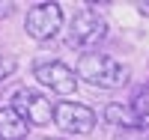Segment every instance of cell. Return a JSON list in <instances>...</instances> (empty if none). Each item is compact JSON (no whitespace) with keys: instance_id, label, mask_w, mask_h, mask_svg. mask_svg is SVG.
<instances>
[{"instance_id":"cell-1","label":"cell","mask_w":149,"mask_h":140,"mask_svg":"<svg viewBox=\"0 0 149 140\" xmlns=\"http://www.w3.org/2000/svg\"><path fill=\"white\" fill-rule=\"evenodd\" d=\"M128 78H131V69L110 54L86 51L78 60V81H86L90 86H98V90H119L128 84Z\"/></svg>"},{"instance_id":"cell-2","label":"cell","mask_w":149,"mask_h":140,"mask_svg":"<svg viewBox=\"0 0 149 140\" xmlns=\"http://www.w3.org/2000/svg\"><path fill=\"white\" fill-rule=\"evenodd\" d=\"M69 45L72 48H81V51H93L98 42H104L107 39V21H104V15L98 9H93V6H84L78 15L72 18V24H69Z\"/></svg>"},{"instance_id":"cell-3","label":"cell","mask_w":149,"mask_h":140,"mask_svg":"<svg viewBox=\"0 0 149 140\" xmlns=\"http://www.w3.org/2000/svg\"><path fill=\"white\" fill-rule=\"evenodd\" d=\"M60 27H63V6L60 3H36L33 9H27V18H24V30H27L30 39L36 42H48L54 39V36L60 33Z\"/></svg>"},{"instance_id":"cell-4","label":"cell","mask_w":149,"mask_h":140,"mask_svg":"<svg viewBox=\"0 0 149 140\" xmlns=\"http://www.w3.org/2000/svg\"><path fill=\"white\" fill-rule=\"evenodd\" d=\"M95 110L81 104V101H57L54 104V125H60L66 134L84 137L95 128Z\"/></svg>"},{"instance_id":"cell-5","label":"cell","mask_w":149,"mask_h":140,"mask_svg":"<svg viewBox=\"0 0 149 140\" xmlns=\"http://www.w3.org/2000/svg\"><path fill=\"white\" fill-rule=\"evenodd\" d=\"M12 107H15L27 125H51L54 122V101L42 95L39 90H18L12 95Z\"/></svg>"},{"instance_id":"cell-6","label":"cell","mask_w":149,"mask_h":140,"mask_svg":"<svg viewBox=\"0 0 149 140\" xmlns=\"http://www.w3.org/2000/svg\"><path fill=\"white\" fill-rule=\"evenodd\" d=\"M33 78L39 84H45V86H51V93H57V95H74L78 93V72L69 69L66 63H60V60L36 63Z\"/></svg>"},{"instance_id":"cell-7","label":"cell","mask_w":149,"mask_h":140,"mask_svg":"<svg viewBox=\"0 0 149 140\" xmlns=\"http://www.w3.org/2000/svg\"><path fill=\"white\" fill-rule=\"evenodd\" d=\"M104 122L107 125H116V128H122V131H140L143 128V119L134 113L128 104H122V101H110V104H104Z\"/></svg>"},{"instance_id":"cell-8","label":"cell","mask_w":149,"mask_h":140,"mask_svg":"<svg viewBox=\"0 0 149 140\" xmlns=\"http://www.w3.org/2000/svg\"><path fill=\"white\" fill-rule=\"evenodd\" d=\"M30 134V125L24 122V116L12 107H0V140H27Z\"/></svg>"},{"instance_id":"cell-9","label":"cell","mask_w":149,"mask_h":140,"mask_svg":"<svg viewBox=\"0 0 149 140\" xmlns=\"http://www.w3.org/2000/svg\"><path fill=\"white\" fill-rule=\"evenodd\" d=\"M128 107H131V110L149 125V84H143V86H137V90H134V95H131V101H128Z\"/></svg>"},{"instance_id":"cell-10","label":"cell","mask_w":149,"mask_h":140,"mask_svg":"<svg viewBox=\"0 0 149 140\" xmlns=\"http://www.w3.org/2000/svg\"><path fill=\"white\" fill-rule=\"evenodd\" d=\"M15 69H18V60L15 57H12V54H0V84L9 81L12 75H15Z\"/></svg>"},{"instance_id":"cell-11","label":"cell","mask_w":149,"mask_h":140,"mask_svg":"<svg viewBox=\"0 0 149 140\" xmlns=\"http://www.w3.org/2000/svg\"><path fill=\"white\" fill-rule=\"evenodd\" d=\"M113 140H143V134H140V131H122V134H116Z\"/></svg>"},{"instance_id":"cell-12","label":"cell","mask_w":149,"mask_h":140,"mask_svg":"<svg viewBox=\"0 0 149 140\" xmlns=\"http://www.w3.org/2000/svg\"><path fill=\"white\" fill-rule=\"evenodd\" d=\"M12 12H15V6H12V3H6V0H0V18H9Z\"/></svg>"},{"instance_id":"cell-13","label":"cell","mask_w":149,"mask_h":140,"mask_svg":"<svg viewBox=\"0 0 149 140\" xmlns=\"http://www.w3.org/2000/svg\"><path fill=\"white\" fill-rule=\"evenodd\" d=\"M134 6H137L140 15H149V0H140V3H134Z\"/></svg>"},{"instance_id":"cell-14","label":"cell","mask_w":149,"mask_h":140,"mask_svg":"<svg viewBox=\"0 0 149 140\" xmlns=\"http://www.w3.org/2000/svg\"><path fill=\"white\" fill-rule=\"evenodd\" d=\"M146 140H149V134H146Z\"/></svg>"}]
</instances>
